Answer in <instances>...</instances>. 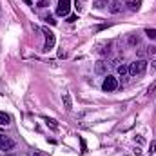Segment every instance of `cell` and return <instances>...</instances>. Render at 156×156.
Segmentation results:
<instances>
[{"label": "cell", "mask_w": 156, "mask_h": 156, "mask_svg": "<svg viewBox=\"0 0 156 156\" xmlns=\"http://www.w3.org/2000/svg\"><path fill=\"white\" fill-rule=\"evenodd\" d=\"M147 67H149V64H147L145 60L138 58V60H134V62L129 66V75H131V76H144V75L147 73Z\"/></svg>", "instance_id": "1"}, {"label": "cell", "mask_w": 156, "mask_h": 156, "mask_svg": "<svg viewBox=\"0 0 156 156\" xmlns=\"http://www.w3.org/2000/svg\"><path fill=\"white\" fill-rule=\"evenodd\" d=\"M42 33L45 35V45H44V51L53 49V47H55V44H56V37H55V33H53L49 27H42Z\"/></svg>", "instance_id": "2"}, {"label": "cell", "mask_w": 156, "mask_h": 156, "mask_svg": "<svg viewBox=\"0 0 156 156\" xmlns=\"http://www.w3.org/2000/svg\"><path fill=\"white\" fill-rule=\"evenodd\" d=\"M69 11H71V0H58L56 15L58 16H69Z\"/></svg>", "instance_id": "3"}, {"label": "cell", "mask_w": 156, "mask_h": 156, "mask_svg": "<svg viewBox=\"0 0 156 156\" xmlns=\"http://www.w3.org/2000/svg\"><path fill=\"white\" fill-rule=\"evenodd\" d=\"M102 89L105 91V93H113V91H116L118 89V80L115 76H109L104 80V83H102Z\"/></svg>", "instance_id": "4"}, {"label": "cell", "mask_w": 156, "mask_h": 156, "mask_svg": "<svg viewBox=\"0 0 156 156\" xmlns=\"http://www.w3.org/2000/svg\"><path fill=\"white\" fill-rule=\"evenodd\" d=\"M13 147H15V142H13L9 136H5V134L0 133V151H9V149H13Z\"/></svg>", "instance_id": "5"}, {"label": "cell", "mask_w": 156, "mask_h": 156, "mask_svg": "<svg viewBox=\"0 0 156 156\" xmlns=\"http://www.w3.org/2000/svg\"><path fill=\"white\" fill-rule=\"evenodd\" d=\"M94 71H96L98 75H105V73H107V62H105V60H98V62L94 64Z\"/></svg>", "instance_id": "6"}, {"label": "cell", "mask_w": 156, "mask_h": 156, "mask_svg": "<svg viewBox=\"0 0 156 156\" xmlns=\"http://www.w3.org/2000/svg\"><path fill=\"white\" fill-rule=\"evenodd\" d=\"M96 53H98V55H102V56L109 55V53H111V44H100V45H98V49H96Z\"/></svg>", "instance_id": "7"}, {"label": "cell", "mask_w": 156, "mask_h": 156, "mask_svg": "<svg viewBox=\"0 0 156 156\" xmlns=\"http://www.w3.org/2000/svg\"><path fill=\"white\" fill-rule=\"evenodd\" d=\"M62 102H64V107H66L67 111H71V109H73V100H71V94H69V93H64Z\"/></svg>", "instance_id": "8"}, {"label": "cell", "mask_w": 156, "mask_h": 156, "mask_svg": "<svg viewBox=\"0 0 156 156\" xmlns=\"http://www.w3.org/2000/svg\"><path fill=\"white\" fill-rule=\"evenodd\" d=\"M125 4H127V7H129L131 11H138V9H140V4H142V0H127Z\"/></svg>", "instance_id": "9"}, {"label": "cell", "mask_w": 156, "mask_h": 156, "mask_svg": "<svg viewBox=\"0 0 156 156\" xmlns=\"http://www.w3.org/2000/svg\"><path fill=\"white\" fill-rule=\"evenodd\" d=\"M9 122H11V116L7 113L0 111V125H9Z\"/></svg>", "instance_id": "10"}, {"label": "cell", "mask_w": 156, "mask_h": 156, "mask_svg": "<svg viewBox=\"0 0 156 156\" xmlns=\"http://www.w3.org/2000/svg\"><path fill=\"white\" fill-rule=\"evenodd\" d=\"M120 9H122V2H118V0H115V2L111 4V7H109V11H111L113 15L120 13Z\"/></svg>", "instance_id": "11"}, {"label": "cell", "mask_w": 156, "mask_h": 156, "mask_svg": "<svg viewBox=\"0 0 156 156\" xmlns=\"http://www.w3.org/2000/svg\"><path fill=\"white\" fill-rule=\"evenodd\" d=\"M127 44H129V45H138V44H140V37H138V35H129V37H127Z\"/></svg>", "instance_id": "12"}, {"label": "cell", "mask_w": 156, "mask_h": 156, "mask_svg": "<svg viewBox=\"0 0 156 156\" xmlns=\"http://www.w3.org/2000/svg\"><path fill=\"white\" fill-rule=\"evenodd\" d=\"M116 69H118V75H120L122 78H123V76H127V75H129V67H127L125 64H122V66H118Z\"/></svg>", "instance_id": "13"}, {"label": "cell", "mask_w": 156, "mask_h": 156, "mask_svg": "<svg viewBox=\"0 0 156 156\" xmlns=\"http://www.w3.org/2000/svg\"><path fill=\"white\" fill-rule=\"evenodd\" d=\"M145 35L149 37L151 40H156V29H151V27H147L145 29Z\"/></svg>", "instance_id": "14"}, {"label": "cell", "mask_w": 156, "mask_h": 156, "mask_svg": "<svg viewBox=\"0 0 156 156\" xmlns=\"http://www.w3.org/2000/svg\"><path fill=\"white\" fill-rule=\"evenodd\" d=\"M145 51H147V56H156V47L154 45H147Z\"/></svg>", "instance_id": "15"}, {"label": "cell", "mask_w": 156, "mask_h": 156, "mask_svg": "<svg viewBox=\"0 0 156 156\" xmlns=\"http://www.w3.org/2000/svg\"><path fill=\"white\" fill-rule=\"evenodd\" d=\"M44 20H45L47 24H51V26H55V24H56V20H55V16H53V15H47V16H44Z\"/></svg>", "instance_id": "16"}, {"label": "cell", "mask_w": 156, "mask_h": 156, "mask_svg": "<svg viewBox=\"0 0 156 156\" xmlns=\"http://www.w3.org/2000/svg\"><path fill=\"white\" fill-rule=\"evenodd\" d=\"M83 5H85V0H76V5H75V7H76L78 13H80V11L83 9Z\"/></svg>", "instance_id": "17"}, {"label": "cell", "mask_w": 156, "mask_h": 156, "mask_svg": "<svg viewBox=\"0 0 156 156\" xmlns=\"http://www.w3.org/2000/svg\"><path fill=\"white\" fill-rule=\"evenodd\" d=\"M138 56H140L142 60H144V58L147 56V51H145V47H142V49H138Z\"/></svg>", "instance_id": "18"}, {"label": "cell", "mask_w": 156, "mask_h": 156, "mask_svg": "<svg viewBox=\"0 0 156 156\" xmlns=\"http://www.w3.org/2000/svg\"><path fill=\"white\" fill-rule=\"evenodd\" d=\"M45 122H47V125H51V127H53V129H56V127H58V123H56V122H55V120H51V118H47V120H45Z\"/></svg>", "instance_id": "19"}, {"label": "cell", "mask_w": 156, "mask_h": 156, "mask_svg": "<svg viewBox=\"0 0 156 156\" xmlns=\"http://www.w3.org/2000/svg\"><path fill=\"white\" fill-rule=\"evenodd\" d=\"M75 20H76V15H69L67 16V22H75Z\"/></svg>", "instance_id": "20"}, {"label": "cell", "mask_w": 156, "mask_h": 156, "mask_svg": "<svg viewBox=\"0 0 156 156\" xmlns=\"http://www.w3.org/2000/svg\"><path fill=\"white\" fill-rule=\"evenodd\" d=\"M45 5H47V2H45V0H40V2H38V5H37V7H45Z\"/></svg>", "instance_id": "21"}, {"label": "cell", "mask_w": 156, "mask_h": 156, "mask_svg": "<svg viewBox=\"0 0 156 156\" xmlns=\"http://www.w3.org/2000/svg\"><path fill=\"white\" fill-rule=\"evenodd\" d=\"M154 149H156V142H151V153H154Z\"/></svg>", "instance_id": "22"}, {"label": "cell", "mask_w": 156, "mask_h": 156, "mask_svg": "<svg viewBox=\"0 0 156 156\" xmlns=\"http://www.w3.org/2000/svg\"><path fill=\"white\" fill-rule=\"evenodd\" d=\"M151 69H156V60L153 62V66H151Z\"/></svg>", "instance_id": "23"}, {"label": "cell", "mask_w": 156, "mask_h": 156, "mask_svg": "<svg viewBox=\"0 0 156 156\" xmlns=\"http://www.w3.org/2000/svg\"><path fill=\"white\" fill-rule=\"evenodd\" d=\"M24 2H26V4H27V5H31V4H33V2H31V0H24Z\"/></svg>", "instance_id": "24"}]
</instances>
